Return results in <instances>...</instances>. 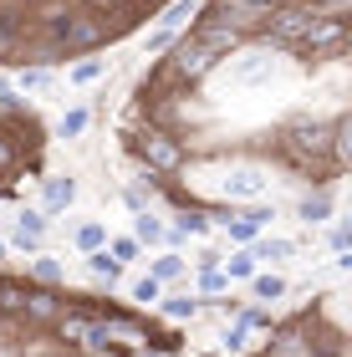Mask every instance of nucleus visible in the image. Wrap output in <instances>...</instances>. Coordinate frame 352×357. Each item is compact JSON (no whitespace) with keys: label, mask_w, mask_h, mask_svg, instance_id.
<instances>
[{"label":"nucleus","mask_w":352,"mask_h":357,"mask_svg":"<svg viewBox=\"0 0 352 357\" xmlns=\"http://www.w3.org/2000/svg\"><path fill=\"white\" fill-rule=\"evenodd\" d=\"M281 153L291 158L296 169H327V164H332V128H322V123H296V128H286Z\"/></svg>","instance_id":"1"},{"label":"nucleus","mask_w":352,"mask_h":357,"mask_svg":"<svg viewBox=\"0 0 352 357\" xmlns=\"http://www.w3.org/2000/svg\"><path fill=\"white\" fill-rule=\"evenodd\" d=\"M199 15H210V21L230 26L235 36H250V31H261V26H266L270 6H261V0H215V6H210V10H199Z\"/></svg>","instance_id":"2"},{"label":"nucleus","mask_w":352,"mask_h":357,"mask_svg":"<svg viewBox=\"0 0 352 357\" xmlns=\"http://www.w3.org/2000/svg\"><path fill=\"white\" fill-rule=\"evenodd\" d=\"M174 46V56H169V77H174V82H199V77L204 72H210L215 67V52H210V46H199L194 36H184V41H169Z\"/></svg>","instance_id":"3"},{"label":"nucleus","mask_w":352,"mask_h":357,"mask_svg":"<svg viewBox=\"0 0 352 357\" xmlns=\"http://www.w3.org/2000/svg\"><path fill=\"white\" fill-rule=\"evenodd\" d=\"M138 153L148 158V169H153V174H169V169H179V164H184V143L174 138V133H164V128H148V133L138 138Z\"/></svg>","instance_id":"4"},{"label":"nucleus","mask_w":352,"mask_h":357,"mask_svg":"<svg viewBox=\"0 0 352 357\" xmlns=\"http://www.w3.org/2000/svg\"><path fill=\"white\" fill-rule=\"evenodd\" d=\"M342 41H347L342 15H316V21L307 26V36H301V46H307V52H337Z\"/></svg>","instance_id":"5"},{"label":"nucleus","mask_w":352,"mask_h":357,"mask_svg":"<svg viewBox=\"0 0 352 357\" xmlns=\"http://www.w3.org/2000/svg\"><path fill=\"white\" fill-rule=\"evenodd\" d=\"M56 312H61L56 286H26V301H21V317H26V321L46 327V321H56Z\"/></svg>","instance_id":"6"},{"label":"nucleus","mask_w":352,"mask_h":357,"mask_svg":"<svg viewBox=\"0 0 352 357\" xmlns=\"http://www.w3.org/2000/svg\"><path fill=\"white\" fill-rule=\"evenodd\" d=\"M194 41L199 46H210L215 56H230L235 46H240V36L230 26H220V21H210V15H194Z\"/></svg>","instance_id":"7"},{"label":"nucleus","mask_w":352,"mask_h":357,"mask_svg":"<svg viewBox=\"0 0 352 357\" xmlns=\"http://www.w3.org/2000/svg\"><path fill=\"white\" fill-rule=\"evenodd\" d=\"M225 194H230V199H245V204L266 199V174H261V169H235V174L225 178Z\"/></svg>","instance_id":"8"},{"label":"nucleus","mask_w":352,"mask_h":357,"mask_svg":"<svg viewBox=\"0 0 352 357\" xmlns=\"http://www.w3.org/2000/svg\"><path fill=\"white\" fill-rule=\"evenodd\" d=\"M266 77H270V52H245L230 67V82L235 87H255V82H266Z\"/></svg>","instance_id":"9"},{"label":"nucleus","mask_w":352,"mask_h":357,"mask_svg":"<svg viewBox=\"0 0 352 357\" xmlns=\"http://www.w3.org/2000/svg\"><path fill=\"white\" fill-rule=\"evenodd\" d=\"M41 235H46V215H41V209H21V215H15L10 240H15L21 250H41Z\"/></svg>","instance_id":"10"},{"label":"nucleus","mask_w":352,"mask_h":357,"mask_svg":"<svg viewBox=\"0 0 352 357\" xmlns=\"http://www.w3.org/2000/svg\"><path fill=\"white\" fill-rule=\"evenodd\" d=\"M102 327H107V342H118V347H148V332L128 317H107Z\"/></svg>","instance_id":"11"},{"label":"nucleus","mask_w":352,"mask_h":357,"mask_svg":"<svg viewBox=\"0 0 352 357\" xmlns=\"http://www.w3.org/2000/svg\"><path fill=\"white\" fill-rule=\"evenodd\" d=\"M194 15H199V0H164L158 26L164 31H184V26H194Z\"/></svg>","instance_id":"12"},{"label":"nucleus","mask_w":352,"mask_h":357,"mask_svg":"<svg viewBox=\"0 0 352 357\" xmlns=\"http://www.w3.org/2000/svg\"><path fill=\"white\" fill-rule=\"evenodd\" d=\"M87 271L98 275V281L113 286L118 275H123V261H113V255H107V245H98V250H87Z\"/></svg>","instance_id":"13"},{"label":"nucleus","mask_w":352,"mask_h":357,"mask_svg":"<svg viewBox=\"0 0 352 357\" xmlns=\"http://www.w3.org/2000/svg\"><path fill=\"white\" fill-rule=\"evenodd\" d=\"M87 327H92V317H82V312H72V317H67V306L56 312V332H61V342H77V347H82Z\"/></svg>","instance_id":"14"},{"label":"nucleus","mask_w":352,"mask_h":357,"mask_svg":"<svg viewBox=\"0 0 352 357\" xmlns=\"http://www.w3.org/2000/svg\"><path fill=\"white\" fill-rule=\"evenodd\" d=\"M72 199H77V178H46V194H41L46 209H67Z\"/></svg>","instance_id":"15"},{"label":"nucleus","mask_w":352,"mask_h":357,"mask_svg":"<svg viewBox=\"0 0 352 357\" xmlns=\"http://www.w3.org/2000/svg\"><path fill=\"white\" fill-rule=\"evenodd\" d=\"M327 215H332V194H327V189H316V194L301 199V220H307V225H322Z\"/></svg>","instance_id":"16"},{"label":"nucleus","mask_w":352,"mask_h":357,"mask_svg":"<svg viewBox=\"0 0 352 357\" xmlns=\"http://www.w3.org/2000/svg\"><path fill=\"white\" fill-rule=\"evenodd\" d=\"M138 245H164V240H169V230H164V225H158L153 215H148V209H138Z\"/></svg>","instance_id":"17"},{"label":"nucleus","mask_w":352,"mask_h":357,"mask_svg":"<svg viewBox=\"0 0 352 357\" xmlns=\"http://www.w3.org/2000/svg\"><path fill=\"white\" fill-rule=\"evenodd\" d=\"M15 52H21V26L10 10H0V56H15Z\"/></svg>","instance_id":"18"},{"label":"nucleus","mask_w":352,"mask_h":357,"mask_svg":"<svg viewBox=\"0 0 352 357\" xmlns=\"http://www.w3.org/2000/svg\"><path fill=\"white\" fill-rule=\"evenodd\" d=\"M250 281H255V301H281V296H286V281H281V275H270V271H266V275L255 271Z\"/></svg>","instance_id":"19"},{"label":"nucleus","mask_w":352,"mask_h":357,"mask_svg":"<svg viewBox=\"0 0 352 357\" xmlns=\"http://www.w3.org/2000/svg\"><path fill=\"white\" fill-rule=\"evenodd\" d=\"M153 281H179V275H184V255H174V250H164V255H158V261H153Z\"/></svg>","instance_id":"20"},{"label":"nucleus","mask_w":352,"mask_h":357,"mask_svg":"<svg viewBox=\"0 0 352 357\" xmlns=\"http://www.w3.org/2000/svg\"><path fill=\"white\" fill-rule=\"evenodd\" d=\"M31 275H36L41 286H61V261L56 255H36V261H31Z\"/></svg>","instance_id":"21"},{"label":"nucleus","mask_w":352,"mask_h":357,"mask_svg":"<svg viewBox=\"0 0 352 357\" xmlns=\"http://www.w3.org/2000/svg\"><path fill=\"white\" fill-rule=\"evenodd\" d=\"M250 255H255V261H291L296 245H291V240H261V245H255Z\"/></svg>","instance_id":"22"},{"label":"nucleus","mask_w":352,"mask_h":357,"mask_svg":"<svg viewBox=\"0 0 352 357\" xmlns=\"http://www.w3.org/2000/svg\"><path fill=\"white\" fill-rule=\"evenodd\" d=\"M255 266H261V261H255L250 250H240V255H230V261H225V275H230V281H250Z\"/></svg>","instance_id":"23"},{"label":"nucleus","mask_w":352,"mask_h":357,"mask_svg":"<svg viewBox=\"0 0 352 357\" xmlns=\"http://www.w3.org/2000/svg\"><path fill=\"white\" fill-rule=\"evenodd\" d=\"M210 230V220L199 215V209H179V220H174V235H204Z\"/></svg>","instance_id":"24"},{"label":"nucleus","mask_w":352,"mask_h":357,"mask_svg":"<svg viewBox=\"0 0 352 357\" xmlns=\"http://www.w3.org/2000/svg\"><path fill=\"white\" fill-rule=\"evenodd\" d=\"M225 286H230V275L220 266H199V291H204V296H220Z\"/></svg>","instance_id":"25"},{"label":"nucleus","mask_w":352,"mask_h":357,"mask_svg":"<svg viewBox=\"0 0 352 357\" xmlns=\"http://www.w3.org/2000/svg\"><path fill=\"white\" fill-rule=\"evenodd\" d=\"M21 301H26V286H21V281H0V312H15V317H21Z\"/></svg>","instance_id":"26"},{"label":"nucleus","mask_w":352,"mask_h":357,"mask_svg":"<svg viewBox=\"0 0 352 357\" xmlns=\"http://www.w3.org/2000/svg\"><path fill=\"white\" fill-rule=\"evenodd\" d=\"M77 245L82 250H98V245H107V230L98 220H87V225H77Z\"/></svg>","instance_id":"27"},{"label":"nucleus","mask_w":352,"mask_h":357,"mask_svg":"<svg viewBox=\"0 0 352 357\" xmlns=\"http://www.w3.org/2000/svg\"><path fill=\"white\" fill-rule=\"evenodd\" d=\"M87 128V107H72V112H61V123H56V138H77Z\"/></svg>","instance_id":"28"},{"label":"nucleus","mask_w":352,"mask_h":357,"mask_svg":"<svg viewBox=\"0 0 352 357\" xmlns=\"http://www.w3.org/2000/svg\"><path fill=\"white\" fill-rule=\"evenodd\" d=\"M158 301H164V296H158ZM194 312H199L194 296H169L164 301V317H174V321H184V317H194Z\"/></svg>","instance_id":"29"},{"label":"nucleus","mask_w":352,"mask_h":357,"mask_svg":"<svg viewBox=\"0 0 352 357\" xmlns=\"http://www.w3.org/2000/svg\"><path fill=\"white\" fill-rule=\"evenodd\" d=\"M102 72H107L102 61H98V56H87V61H77V67H72V82H77V87H87V82H98Z\"/></svg>","instance_id":"30"},{"label":"nucleus","mask_w":352,"mask_h":357,"mask_svg":"<svg viewBox=\"0 0 352 357\" xmlns=\"http://www.w3.org/2000/svg\"><path fill=\"white\" fill-rule=\"evenodd\" d=\"M158 296H164V281H153V275H143V281H133V301H143V306H153Z\"/></svg>","instance_id":"31"},{"label":"nucleus","mask_w":352,"mask_h":357,"mask_svg":"<svg viewBox=\"0 0 352 357\" xmlns=\"http://www.w3.org/2000/svg\"><path fill=\"white\" fill-rule=\"evenodd\" d=\"M46 82H52V72H46V67H21V87L36 92V87H46Z\"/></svg>","instance_id":"32"},{"label":"nucleus","mask_w":352,"mask_h":357,"mask_svg":"<svg viewBox=\"0 0 352 357\" xmlns=\"http://www.w3.org/2000/svg\"><path fill=\"white\" fill-rule=\"evenodd\" d=\"M107 255H113V261H133V255H138V240H113V245H107Z\"/></svg>","instance_id":"33"},{"label":"nucleus","mask_w":352,"mask_h":357,"mask_svg":"<svg viewBox=\"0 0 352 357\" xmlns=\"http://www.w3.org/2000/svg\"><path fill=\"white\" fill-rule=\"evenodd\" d=\"M169 41H174V31H164V26H158V31H148V36H143V52H164Z\"/></svg>","instance_id":"34"},{"label":"nucleus","mask_w":352,"mask_h":357,"mask_svg":"<svg viewBox=\"0 0 352 357\" xmlns=\"http://www.w3.org/2000/svg\"><path fill=\"white\" fill-rule=\"evenodd\" d=\"M250 225H255V230H266V225L270 220H276V209H270V204H261V199H255V209H250V215H245Z\"/></svg>","instance_id":"35"},{"label":"nucleus","mask_w":352,"mask_h":357,"mask_svg":"<svg viewBox=\"0 0 352 357\" xmlns=\"http://www.w3.org/2000/svg\"><path fill=\"white\" fill-rule=\"evenodd\" d=\"M15 158H21V153H15V143H10L6 133H0V174H6V169H15Z\"/></svg>","instance_id":"36"},{"label":"nucleus","mask_w":352,"mask_h":357,"mask_svg":"<svg viewBox=\"0 0 352 357\" xmlns=\"http://www.w3.org/2000/svg\"><path fill=\"white\" fill-rule=\"evenodd\" d=\"M312 6H316V10H322V15H342V10L352 6V0H312Z\"/></svg>","instance_id":"37"},{"label":"nucleus","mask_w":352,"mask_h":357,"mask_svg":"<svg viewBox=\"0 0 352 357\" xmlns=\"http://www.w3.org/2000/svg\"><path fill=\"white\" fill-rule=\"evenodd\" d=\"M347 240H352V225L342 220V225H337V230H332V250H342V245H347Z\"/></svg>","instance_id":"38"},{"label":"nucleus","mask_w":352,"mask_h":357,"mask_svg":"<svg viewBox=\"0 0 352 357\" xmlns=\"http://www.w3.org/2000/svg\"><path fill=\"white\" fill-rule=\"evenodd\" d=\"M0 255H6V240H0Z\"/></svg>","instance_id":"39"},{"label":"nucleus","mask_w":352,"mask_h":357,"mask_svg":"<svg viewBox=\"0 0 352 357\" xmlns=\"http://www.w3.org/2000/svg\"><path fill=\"white\" fill-rule=\"evenodd\" d=\"M148 6H164V0H148Z\"/></svg>","instance_id":"40"},{"label":"nucleus","mask_w":352,"mask_h":357,"mask_svg":"<svg viewBox=\"0 0 352 357\" xmlns=\"http://www.w3.org/2000/svg\"><path fill=\"white\" fill-rule=\"evenodd\" d=\"M261 6H270V0H261Z\"/></svg>","instance_id":"41"}]
</instances>
